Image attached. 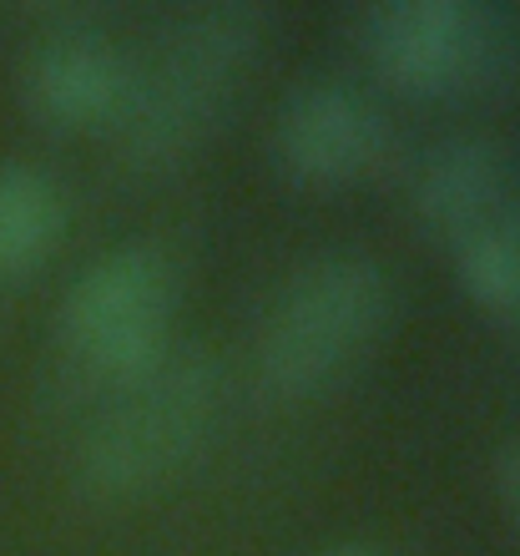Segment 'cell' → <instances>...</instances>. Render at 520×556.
<instances>
[{
	"instance_id": "5",
	"label": "cell",
	"mask_w": 520,
	"mask_h": 556,
	"mask_svg": "<svg viewBox=\"0 0 520 556\" xmlns=\"http://www.w3.org/2000/svg\"><path fill=\"white\" fill-rule=\"evenodd\" d=\"M182 299L177 258L152 238H127L81 264L56 304L61 359L102 395L131 384L173 350Z\"/></svg>"
},
{
	"instance_id": "13",
	"label": "cell",
	"mask_w": 520,
	"mask_h": 556,
	"mask_svg": "<svg viewBox=\"0 0 520 556\" xmlns=\"http://www.w3.org/2000/svg\"><path fill=\"white\" fill-rule=\"evenodd\" d=\"M506 329H510V339H516V350H520V319H516V324H506Z\"/></svg>"
},
{
	"instance_id": "9",
	"label": "cell",
	"mask_w": 520,
	"mask_h": 556,
	"mask_svg": "<svg viewBox=\"0 0 520 556\" xmlns=\"http://www.w3.org/2000/svg\"><path fill=\"white\" fill-rule=\"evenodd\" d=\"M72 223L66 188L41 162H0V289H21L56 258Z\"/></svg>"
},
{
	"instance_id": "2",
	"label": "cell",
	"mask_w": 520,
	"mask_h": 556,
	"mask_svg": "<svg viewBox=\"0 0 520 556\" xmlns=\"http://www.w3.org/2000/svg\"><path fill=\"white\" fill-rule=\"evenodd\" d=\"M228 410V369L207 344H173L112 390L72 451L76 491L97 506H137L188 476Z\"/></svg>"
},
{
	"instance_id": "10",
	"label": "cell",
	"mask_w": 520,
	"mask_h": 556,
	"mask_svg": "<svg viewBox=\"0 0 520 556\" xmlns=\"http://www.w3.org/2000/svg\"><path fill=\"white\" fill-rule=\"evenodd\" d=\"M465 299L500 324L520 319V203L449 249Z\"/></svg>"
},
{
	"instance_id": "12",
	"label": "cell",
	"mask_w": 520,
	"mask_h": 556,
	"mask_svg": "<svg viewBox=\"0 0 520 556\" xmlns=\"http://www.w3.org/2000/svg\"><path fill=\"white\" fill-rule=\"evenodd\" d=\"M314 556H384L375 542H333V546H318Z\"/></svg>"
},
{
	"instance_id": "7",
	"label": "cell",
	"mask_w": 520,
	"mask_h": 556,
	"mask_svg": "<svg viewBox=\"0 0 520 556\" xmlns=\"http://www.w3.org/2000/svg\"><path fill=\"white\" fill-rule=\"evenodd\" d=\"M131 81H137V56H127L122 41L87 21H61L41 30L15 72L21 106L46 132L61 137L116 132L127 117Z\"/></svg>"
},
{
	"instance_id": "4",
	"label": "cell",
	"mask_w": 520,
	"mask_h": 556,
	"mask_svg": "<svg viewBox=\"0 0 520 556\" xmlns=\"http://www.w3.org/2000/svg\"><path fill=\"white\" fill-rule=\"evenodd\" d=\"M354 51L409 102H500L520 91V11L495 0H375Z\"/></svg>"
},
{
	"instance_id": "8",
	"label": "cell",
	"mask_w": 520,
	"mask_h": 556,
	"mask_svg": "<svg viewBox=\"0 0 520 556\" xmlns=\"http://www.w3.org/2000/svg\"><path fill=\"white\" fill-rule=\"evenodd\" d=\"M520 203V162L491 132H449L415 162L409 207L415 223L445 249Z\"/></svg>"
},
{
	"instance_id": "1",
	"label": "cell",
	"mask_w": 520,
	"mask_h": 556,
	"mask_svg": "<svg viewBox=\"0 0 520 556\" xmlns=\"http://www.w3.org/2000/svg\"><path fill=\"white\" fill-rule=\"evenodd\" d=\"M263 41H268L263 5L213 0L182 11L162 30L152 56L137 61L127 117L112 132L116 157L137 177H162L192 162L248 87Z\"/></svg>"
},
{
	"instance_id": "6",
	"label": "cell",
	"mask_w": 520,
	"mask_h": 556,
	"mask_svg": "<svg viewBox=\"0 0 520 556\" xmlns=\"http://www.w3.org/2000/svg\"><path fill=\"white\" fill-rule=\"evenodd\" d=\"M394 157V122L375 91L348 76H304L268 122V162L304 192L369 182Z\"/></svg>"
},
{
	"instance_id": "3",
	"label": "cell",
	"mask_w": 520,
	"mask_h": 556,
	"mask_svg": "<svg viewBox=\"0 0 520 556\" xmlns=\"http://www.w3.org/2000/svg\"><path fill=\"white\" fill-rule=\"evenodd\" d=\"M394 319V274L375 253L308 258L274 293L253 334V380L274 405H314L369 359Z\"/></svg>"
},
{
	"instance_id": "11",
	"label": "cell",
	"mask_w": 520,
	"mask_h": 556,
	"mask_svg": "<svg viewBox=\"0 0 520 556\" xmlns=\"http://www.w3.org/2000/svg\"><path fill=\"white\" fill-rule=\"evenodd\" d=\"M495 485H500V496H506L510 516L520 521V435L506 440V445H500V455H495Z\"/></svg>"
}]
</instances>
